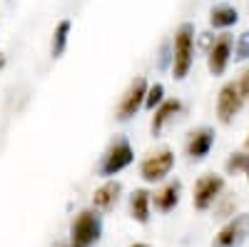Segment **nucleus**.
I'll list each match as a JSON object with an SVG mask.
<instances>
[{"instance_id":"obj_1","label":"nucleus","mask_w":249,"mask_h":247,"mask_svg":"<svg viewBox=\"0 0 249 247\" xmlns=\"http://www.w3.org/2000/svg\"><path fill=\"white\" fill-rule=\"evenodd\" d=\"M247 100H249V68H244L239 73V77L222 85V90L217 95V120L222 125H230L242 113Z\"/></svg>"},{"instance_id":"obj_2","label":"nucleus","mask_w":249,"mask_h":247,"mask_svg":"<svg viewBox=\"0 0 249 247\" xmlns=\"http://www.w3.org/2000/svg\"><path fill=\"white\" fill-rule=\"evenodd\" d=\"M195 23H182L172 40V77L184 80L195 63Z\"/></svg>"},{"instance_id":"obj_3","label":"nucleus","mask_w":249,"mask_h":247,"mask_svg":"<svg viewBox=\"0 0 249 247\" xmlns=\"http://www.w3.org/2000/svg\"><path fill=\"white\" fill-rule=\"evenodd\" d=\"M102 237V215L92 208L80 210L70 222V247H95Z\"/></svg>"},{"instance_id":"obj_4","label":"nucleus","mask_w":249,"mask_h":247,"mask_svg":"<svg viewBox=\"0 0 249 247\" xmlns=\"http://www.w3.org/2000/svg\"><path fill=\"white\" fill-rule=\"evenodd\" d=\"M132 162H135L132 142L124 137V135H117L110 145H107V150L102 152L100 165H97V175H100V177H115L117 172L127 170Z\"/></svg>"},{"instance_id":"obj_5","label":"nucleus","mask_w":249,"mask_h":247,"mask_svg":"<svg viewBox=\"0 0 249 247\" xmlns=\"http://www.w3.org/2000/svg\"><path fill=\"white\" fill-rule=\"evenodd\" d=\"M147 90H150L147 77H144V75H137V77L130 82V85H127V90L122 93V97H120V102H117L115 117H117L120 122L132 120V117L144 108V97H147Z\"/></svg>"},{"instance_id":"obj_6","label":"nucleus","mask_w":249,"mask_h":247,"mask_svg":"<svg viewBox=\"0 0 249 247\" xmlns=\"http://www.w3.org/2000/svg\"><path fill=\"white\" fill-rule=\"evenodd\" d=\"M175 168V152L170 148H160L140 162V175L144 182H162Z\"/></svg>"},{"instance_id":"obj_7","label":"nucleus","mask_w":249,"mask_h":247,"mask_svg":"<svg viewBox=\"0 0 249 247\" xmlns=\"http://www.w3.org/2000/svg\"><path fill=\"white\" fill-rule=\"evenodd\" d=\"M222 192H224V177H222V175H217V172L202 175V177L195 182V195H192L195 210H199V212L210 210L212 205L219 200Z\"/></svg>"},{"instance_id":"obj_8","label":"nucleus","mask_w":249,"mask_h":247,"mask_svg":"<svg viewBox=\"0 0 249 247\" xmlns=\"http://www.w3.org/2000/svg\"><path fill=\"white\" fill-rule=\"evenodd\" d=\"M249 237V215L239 212L227 220V225L214 235L212 247H242Z\"/></svg>"},{"instance_id":"obj_9","label":"nucleus","mask_w":249,"mask_h":247,"mask_svg":"<svg viewBox=\"0 0 249 247\" xmlns=\"http://www.w3.org/2000/svg\"><path fill=\"white\" fill-rule=\"evenodd\" d=\"M232 55H234V38L230 33H222L214 38L212 48L207 50V68H210V73L214 77L224 75L227 65L232 63Z\"/></svg>"},{"instance_id":"obj_10","label":"nucleus","mask_w":249,"mask_h":247,"mask_svg":"<svg viewBox=\"0 0 249 247\" xmlns=\"http://www.w3.org/2000/svg\"><path fill=\"white\" fill-rule=\"evenodd\" d=\"M214 128L210 125H199L190 133V137H187V145H184V152L190 160H204L207 155H210L212 145H214Z\"/></svg>"},{"instance_id":"obj_11","label":"nucleus","mask_w":249,"mask_h":247,"mask_svg":"<svg viewBox=\"0 0 249 247\" xmlns=\"http://www.w3.org/2000/svg\"><path fill=\"white\" fill-rule=\"evenodd\" d=\"M122 195V182L120 180H107V182H102L100 188L92 192V210L97 212H107L112 210L117 200Z\"/></svg>"},{"instance_id":"obj_12","label":"nucleus","mask_w":249,"mask_h":247,"mask_svg":"<svg viewBox=\"0 0 249 247\" xmlns=\"http://www.w3.org/2000/svg\"><path fill=\"white\" fill-rule=\"evenodd\" d=\"M179 197H182V182L179 180H170L167 185H162V188L152 195V205H155V210H160V212H172L179 205Z\"/></svg>"},{"instance_id":"obj_13","label":"nucleus","mask_w":249,"mask_h":247,"mask_svg":"<svg viewBox=\"0 0 249 247\" xmlns=\"http://www.w3.org/2000/svg\"><path fill=\"white\" fill-rule=\"evenodd\" d=\"M150 212H152V192L150 190H135L130 197V217L140 225H147L150 222Z\"/></svg>"},{"instance_id":"obj_14","label":"nucleus","mask_w":249,"mask_h":247,"mask_svg":"<svg viewBox=\"0 0 249 247\" xmlns=\"http://www.w3.org/2000/svg\"><path fill=\"white\" fill-rule=\"evenodd\" d=\"M182 110V100H177V97H170V100H164L162 105L155 110V115H152V122H150V130H152V135H160L162 130H164V125L177 115Z\"/></svg>"},{"instance_id":"obj_15","label":"nucleus","mask_w":249,"mask_h":247,"mask_svg":"<svg viewBox=\"0 0 249 247\" xmlns=\"http://www.w3.org/2000/svg\"><path fill=\"white\" fill-rule=\"evenodd\" d=\"M237 23H239V13H237L234 5L222 3V5H214L212 13H210V25L214 30H227V28H232Z\"/></svg>"},{"instance_id":"obj_16","label":"nucleus","mask_w":249,"mask_h":247,"mask_svg":"<svg viewBox=\"0 0 249 247\" xmlns=\"http://www.w3.org/2000/svg\"><path fill=\"white\" fill-rule=\"evenodd\" d=\"M70 30H72V20L70 18H62L60 23L53 30V43H50V55L57 60L62 57V53L68 50V40H70Z\"/></svg>"},{"instance_id":"obj_17","label":"nucleus","mask_w":249,"mask_h":247,"mask_svg":"<svg viewBox=\"0 0 249 247\" xmlns=\"http://www.w3.org/2000/svg\"><path fill=\"white\" fill-rule=\"evenodd\" d=\"M224 170L230 175H237V172H247L249 170V152H232L224 162Z\"/></svg>"},{"instance_id":"obj_18","label":"nucleus","mask_w":249,"mask_h":247,"mask_svg":"<svg viewBox=\"0 0 249 247\" xmlns=\"http://www.w3.org/2000/svg\"><path fill=\"white\" fill-rule=\"evenodd\" d=\"M164 100H167V97H164V85H162V82H152L150 90H147V97H144V108H147V110H157Z\"/></svg>"},{"instance_id":"obj_19","label":"nucleus","mask_w":249,"mask_h":247,"mask_svg":"<svg viewBox=\"0 0 249 247\" xmlns=\"http://www.w3.org/2000/svg\"><path fill=\"white\" fill-rule=\"evenodd\" d=\"M234 63H244V60H249V30L239 33L237 40H234Z\"/></svg>"},{"instance_id":"obj_20","label":"nucleus","mask_w":249,"mask_h":247,"mask_svg":"<svg viewBox=\"0 0 249 247\" xmlns=\"http://www.w3.org/2000/svg\"><path fill=\"white\" fill-rule=\"evenodd\" d=\"M167 65L172 68V43H170V40H164L162 48H160V68L164 70Z\"/></svg>"},{"instance_id":"obj_21","label":"nucleus","mask_w":249,"mask_h":247,"mask_svg":"<svg viewBox=\"0 0 249 247\" xmlns=\"http://www.w3.org/2000/svg\"><path fill=\"white\" fill-rule=\"evenodd\" d=\"M130 247H150V245H147V242H132Z\"/></svg>"},{"instance_id":"obj_22","label":"nucleus","mask_w":249,"mask_h":247,"mask_svg":"<svg viewBox=\"0 0 249 247\" xmlns=\"http://www.w3.org/2000/svg\"><path fill=\"white\" fill-rule=\"evenodd\" d=\"M3 68H5V55L0 53V70H3Z\"/></svg>"},{"instance_id":"obj_23","label":"nucleus","mask_w":249,"mask_h":247,"mask_svg":"<svg viewBox=\"0 0 249 247\" xmlns=\"http://www.w3.org/2000/svg\"><path fill=\"white\" fill-rule=\"evenodd\" d=\"M244 152H249V135H247V140H244Z\"/></svg>"},{"instance_id":"obj_24","label":"nucleus","mask_w":249,"mask_h":247,"mask_svg":"<svg viewBox=\"0 0 249 247\" xmlns=\"http://www.w3.org/2000/svg\"><path fill=\"white\" fill-rule=\"evenodd\" d=\"M57 247H70V245H68V242H60V245H57Z\"/></svg>"},{"instance_id":"obj_25","label":"nucleus","mask_w":249,"mask_h":247,"mask_svg":"<svg viewBox=\"0 0 249 247\" xmlns=\"http://www.w3.org/2000/svg\"><path fill=\"white\" fill-rule=\"evenodd\" d=\"M247 180H249V170H247Z\"/></svg>"}]
</instances>
